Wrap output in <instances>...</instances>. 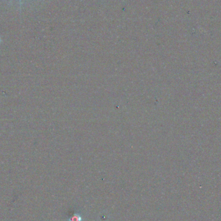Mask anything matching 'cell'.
Instances as JSON below:
<instances>
[{
  "label": "cell",
  "instance_id": "6da1fadb",
  "mask_svg": "<svg viewBox=\"0 0 221 221\" xmlns=\"http://www.w3.org/2000/svg\"><path fill=\"white\" fill-rule=\"evenodd\" d=\"M69 221H82V218L78 213H75L69 218Z\"/></svg>",
  "mask_w": 221,
  "mask_h": 221
}]
</instances>
